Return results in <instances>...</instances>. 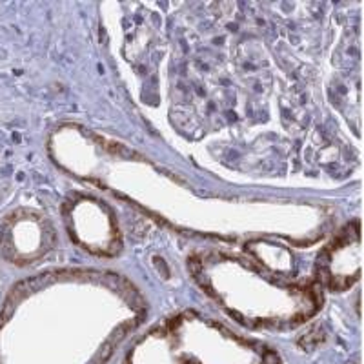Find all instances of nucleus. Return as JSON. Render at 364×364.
I'll return each mask as SVG.
<instances>
[{
    "instance_id": "nucleus-1",
    "label": "nucleus",
    "mask_w": 364,
    "mask_h": 364,
    "mask_svg": "<svg viewBox=\"0 0 364 364\" xmlns=\"http://www.w3.org/2000/svg\"><path fill=\"white\" fill-rule=\"evenodd\" d=\"M48 230L46 223L31 211H18L8 219L0 232L2 252L13 261H26L41 255L46 246Z\"/></svg>"
}]
</instances>
